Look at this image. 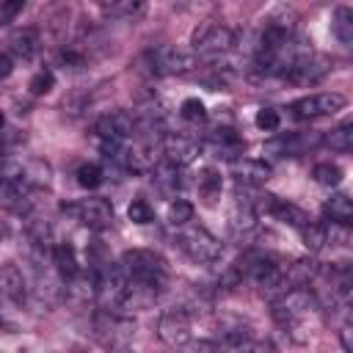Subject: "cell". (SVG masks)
Segmentation results:
<instances>
[{
	"label": "cell",
	"mask_w": 353,
	"mask_h": 353,
	"mask_svg": "<svg viewBox=\"0 0 353 353\" xmlns=\"http://www.w3.org/2000/svg\"><path fill=\"white\" fill-rule=\"evenodd\" d=\"M119 268L127 276V281L152 287L157 292L168 284V265H165V259L160 254L149 251V248H130V251H124Z\"/></svg>",
	"instance_id": "1"
},
{
	"label": "cell",
	"mask_w": 353,
	"mask_h": 353,
	"mask_svg": "<svg viewBox=\"0 0 353 353\" xmlns=\"http://www.w3.org/2000/svg\"><path fill=\"white\" fill-rule=\"evenodd\" d=\"M196 66L193 55H185L176 47H149L146 52H141L138 58V69L152 74V77H171V74H185Z\"/></svg>",
	"instance_id": "2"
},
{
	"label": "cell",
	"mask_w": 353,
	"mask_h": 353,
	"mask_svg": "<svg viewBox=\"0 0 353 353\" xmlns=\"http://www.w3.org/2000/svg\"><path fill=\"white\" fill-rule=\"evenodd\" d=\"M317 303V295L309 287H287L276 298H270V314L279 325H295L301 323Z\"/></svg>",
	"instance_id": "3"
},
{
	"label": "cell",
	"mask_w": 353,
	"mask_h": 353,
	"mask_svg": "<svg viewBox=\"0 0 353 353\" xmlns=\"http://www.w3.org/2000/svg\"><path fill=\"white\" fill-rule=\"evenodd\" d=\"M331 72V61L325 55H317L312 50H301L295 52L279 72V80L284 83H292V85H309V83H317L323 80L325 74Z\"/></svg>",
	"instance_id": "4"
},
{
	"label": "cell",
	"mask_w": 353,
	"mask_h": 353,
	"mask_svg": "<svg viewBox=\"0 0 353 353\" xmlns=\"http://www.w3.org/2000/svg\"><path fill=\"white\" fill-rule=\"evenodd\" d=\"M176 245H179L193 262H199V265H212V262H218V259L223 256L221 240H218L215 234H210L207 229H201V226H190V229L179 232Z\"/></svg>",
	"instance_id": "5"
},
{
	"label": "cell",
	"mask_w": 353,
	"mask_h": 353,
	"mask_svg": "<svg viewBox=\"0 0 353 353\" xmlns=\"http://www.w3.org/2000/svg\"><path fill=\"white\" fill-rule=\"evenodd\" d=\"M320 143H323V132L320 130H303V132H290V135H279V138L268 141L262 146V154L268 160H284V157L306 154V152L317 149Z\"/></svg>",
	"instance_id": "6"
},
{
	"label": "cell",
	"mask_w": 353,
	"mask_h": 353,
	"mask_svg": "<svg viewBox=\"0 0 353 353\" xmlns=\"http://www.w3.org/2000/svg\"><path fill=\"white\" fill-rule=\"evenodd\" d=\"M66 215H72L74 221H80L83 226L94 229V232H102L113 223V204L102 196H94V199H80L74 204H63L61 207Z\"/></svg>",
	"instance_id": "7"
},
{
	"label": "cell",
	"mask_w": 353,
	"mask_h": 353,
	"mask_svg": "<svg viewBox=\"0 0 353 353\" xmlns=\"http://www.w3.org/2000/svg\"><path fill=\"white\" fill-rule=\"evenodd\" d=\"M232 47H234V30L221 22H207V25L196 28V33H193V50L204 58L223 55Z\"/></svg>",
	"instance_id": "8"
},
{
	"label": "cell",
	"mask_w": 353,
	"mask_h": 353,
	"mask_svg": "<svg viewBox=\"0 0 353 353\" xmlns=\"http://www.w3.org/2000/svg\"><path fill=\"white\" fill-rule=\"evenodd\" d=\"M94 331L105 345H127V339L135 334V323L116 309H99L94 314Z\"/></svg>",
	"instance_id": "9"
},
{
	"label": "cell",
	"mask_w": 353,
	"mask_h": 353,
	"mask_svg": "<svg viewBox=\"0 0 353 353\" xmlns=\"http://www.w3.org/2000/svg\"><path fill=\"white\" fill-rule=\"evenodd\" d=\"M157 336L165 345H171V347H185L190 342V336H193V331H190V314L185 309H179V306L163 312L160 320H157Z\"/></svg>",
	"instance_id": "10"
},
{
	"label": "cell",
	"mask_w": 353,
	"mask_h": 353,
	"mask_svg": "<svg viewBox=\"0 0 353 353\" xmlns=\"http://www.w3.org/2000/svg\"><path fill=\"white\" fill-rule=\"evenodd\" d=\"M345 108V97L336 91H323V94H312L303 99H295L290 105V113L295 119H317V116H331L336 110Z\"/></svg>",
	"instance_id": "11"
},
{
	"label": "cell",
	"mask_w": 353,
	"mask_h": 353,
	"mask_svg": "<svg viewBox=\"0 0 353 353\" xmlns=\"http://www.w3.org/2000/svg\"><path fill=\"white\" fill-rule=\"evenodd\" d=\"M94 132H97L99 141H119V143H124L127 138H132L138 132V121L127 110H113V113H105L102 119H97Z\"/></svg>",
	"instance_id": "12"
},
{
	"label": "cell",
	"mask_w": 353,
	"mask_h": 353,
	"mask_svg": "<svg viewBox=\"0 0 353 353\" xmlns=\"http://www.w3.org/2000/svg\"><path fill=\"white\" fill-rule=\"evenodd\" d=\"M199 152H201V143L193 141V138H188V135H179V132H168L160 141V154L165 157V163L179 165V168L190 165Z\"/></svg>",
	"instance_id": "13"
},
{
	"label": "cell",
	"mask_w": 353,
	"mask_h": 353,
	"mask_svg": "<svg viewBox=\"0 0 353 353\" xmlns=\"http://www.w3.org/2000/svg\"><path fill=\"white\" fill-rule=\"evenodd\" d=\"M243 146H245L243 138H240L232 127H212V130H207V135H204V149L212 152L215 157L234 160V157H240Z\"/></svg>",
	"instance_id": "14"
},
{
	"label": "cell",
	"mask_w": 353,
	"mask_h": 353,
	"mask_svg": "<svg viewBox=\"0 0 353 353\" xmlns=\"http://www.w3.org/2000/svg\"><path fill=\"white\" fill-rule=\"evenodd\" d=\"M119 163L127 168V171H135V174H146L157 165V146L152 141H135L132 146H121V157Z\"/></svg>",
	"instance_id": "15"
},
{
	"label": "cell",
	"mask_w": 353,
	"mask_h": 353,
	"mask_svg": "<svg viewBox=\"0 0 353 353\" xmlns=\"http://www.w3.org/2000/svg\"><path fill=\"white\" fill-rule=\"evenodd\" d=\"M232 176L237 179V188H262L270 179V165L254 157H234Z\"/></svg>",
	"instance_id": "16"
},
{
	"label": "cell",
	"mask_w": 353,
	"mask_h": 353,
	"mask_svg": "<svg viewBox=\"0 0 353 353\" xmlns=\"http://www.w3.org/2000/svg\"><path fill=\"white\" fill-rule=\"evenodd\" d=\"M218 336L226 347H245L254 339V331L240 317H221L218 320Z\"/></svg>",
	"instance_id": "17"
},
{
	"label": "cell",
	"mask_w": 353,
	"mask_h": 353,
	"mask_svg": "<svg viewBox=\"0 0 353 353\" xmlns=\"http://www.w3.org/2000/svg\"><path fill=\"white\" fill-rule=\"evenodd\" d=\"M25 298V279L17 265H3L0 268V301L19 303Z\"/></svg>",
	"instance_id": "18"
},
{
	"label": "cell",
	"mask_w": 353,
	"mask_h": 353,
	"mask_svg": "<svg viewBox=\"0 0 353 353\" xmlns=\"http://www.w3.org/2000/svg\"><path fill=\"white\" fill-rule=\"evenodd\" d=\"M50 254H52V265H55V270H58V276H61L63 281L74 279V276L83 270L80 262H77V254H74V248H72L69 243H55V245L50 248Z\"/></svg>",
	"instance_id": "19"
},
{
	"label": "cell",
	"mask_w": 353,
	"mask_h": 353,
	"mask_svg": "<svg viewBox=\"0 0 353 353\" xmlns=\"http://www.w3.org/2000/svg\"><path fill=\"white\" fill-rule=\"evenodd\" d=\"M28 193L25 188H19L17 182H11L8 176L0 174V207L11 210V212H28Z\"/></svg>",
	"instance_id": "20"
},
{
	"label": "cell",
	"mask_w": 353,
	"mask_h": 353,
	"mask_svg": "<svg viewBox=\"0 0 353 353\" xmlns=\"http://www.w3.org/2000/svg\"><path fill=\"white\" fill-rule=\"evenodd\" d=\"M8 47H11V55H14V58L30 61V58L41 50V41H39V33H36L33 28H22V30H17V33L11 36Z\"/></svg>",
	"instance_id": "21"
},
{
	"label": "cell",
	"mask_w": 353,
	"mask_h": 353,
	"mask_svg": "<svg viewBox=\"0 0 353 353\" xmlns=\"http://www.w3.org/2000/svg\"><path fill=\"white\" fill-rule=\"evenodd\" d=\"M323 215L328 221H336V223H350L353 221V201L347 193H334L325 204H323Z\"/></svg>",
	"instance_id": "22"
},
{
	"label": "cell",
	"mask_w": 353,
	"mask_h": 353,
	"mask_svg": "<svg viewBox=\"0 0 353 353\" xmlns=\"http://www.w3.org/2000/svg\"><path fill=\"white\" fill-rule=\"evenodd\" d=\"M323 143L331 152H350L353 149V121H342L339 127H334L331 132H323Z\"/></svg>",
	"instance_id": "23"
},
{
	"label": "cell",
	"mask_w": 353,
	"mask_h": 353,
	"mask_svg": "<svg viewBox=\"0 0 353 353\" xmlns=\"http://www.w3.org/2000/svg\"><path fill=\"white\" fill-rule=\"evenodd\" d=\"M152 171H154V182H157L160 190H165V193H176V190L185 185V179H182V168H179V165L163 163V165H154Z\"/></svg>",
	"instance_id": "24"
},
{
	"label": "cell",
	"mask_w": 353,
	"mask_h": 353,
	"mask_svg": "<svg viewBox=\"0 0 353 353\" xmlns=\"http://www.w3.org/2000/svg\"><path fill=\"white\" fill-rule=\"evenodd\" d=\"M331 30H334V36H336L345 47H350V44H353V11H350L347 6H339V8L334 11Z\"/></svg>",
	"instance_id": "25"
},
{
	"label": "cell",
	"mask_w": 353,
	"mask_h": 353,
	"mask_svg": "<svg viewBox=\"0 0 353 353\" xmlns=\"http://www.w3.org/2000/svg\"><path fill=\"white\" fill-rule=\"evenodd\" d=\"M298 234H301L303 248L312 251V254H317V251L325 245V229H323V223H314L312 218H309L303 226H298Z\"/></svg>",
	"instance_id": "26"
},
{
	"label": "cell",
	"mask_w": 353,
	"mask_h": 353,
	"mask_svg": "<svg viewBox=\"0 0 353 353\" xmlns=\"http://www.w3.org/2000/svg\"><path fill=\"white\" fill-rule=\"evenodd\" d=\"M199 193L207 199V201H215L218 196H221V190H223V176L215 171V168H207V171H201L199 174Z\"/></svg>",
	"instance_id": "27"
},
{
	"label": "cell",
	"mask_w": 353,
	"mask_h": 353,
	"mask_svg": "<svg viewBox=\"0 0 353 353\" xmlns=\"http://www.w3.org/2000/svg\"><path fill=\"white\" fill-rule=\"evenodd\" d=\"M312 176L320 188H336L342 182V168L336 163H317L312 168Z\"/></svg>",
	"instance_id": "28"
},
{
	"label": "cell",
	"mask_w": 353,
	"mask_h": 353,
	"mask_svg": "<svg viewBox=\"0 0 353 353\" xmlns=\"http://www.w3.org/2000/svg\"><path fill=\"white\" fill-rule=\"evenodd\" d=\"M99 3H102V8H105L108 14H113V17H135V14H141L143 6H146V0H99Z\"/></svg>",
	"instance_id": "29"
},
{
	"label": "cell",
	"mask_w": 353,
	"mask_h": 353,
	"mask_svg": "<svg viewBox=\"0 0 353 353\" xmlns=\"http://www.w3.org/2000/svg\"><path fill=\"white\" fill-rule=\"evenodd\" d=\"M102 182H105L102 165H97V163H83V165L77 168V185H80V188L94 190V188H99Z\"/></svg>",
	"instance_id": "30"
},
{
	"label": "cell",
	"mask_w": 353,
	"mask_h": 353,
	"mask_svg": "<svg viewBox=\"0 0 353 353\" xmlns=\"http://www.w3.org/2000/svg\"><path fill=\"white\" fill-rule=\"evenodd\" d=\"M193 218V204L188 199H174L168 204V223L171 226H185Z\"/></svg>",
	"instance_id": "31"
},
{
	"label": "cell",
	"mask_w": 353,
	"mask_h": 353,
	"mask_svg": "<svg viewBox=\"0 0 353 353\" xmlns=\"http://www.w3.org/2000/svg\"><path fill=\"white\" fill-rule=\"evenodd\" d=\"M28 234H30L33 245H39V248H44V251H50V248H52V229H50V223H47V221H30Z\"/></svg>",
	"instance_id": "32"
},
{
	"label": "cell",
	"mask_w": 353,
	"mask_h": 353,
	"mask_svg": "<svg viewBox=\"0 0 353 353\" xmlns=\"http://www.w3.org/2000/svg\"><path fill=\"white\" fill-rule=\"evenodd\" d=\"M127 215L132 223H152L154 221V207L146 201V199H132V204L127 207Z\"/></svg>",
	"instance_id": "33"
},
{
	"label": "cell",
	"mask_w": 353,
	"mask_h": 353,
	"mask_svg": "<svg viewBox=\"0 0 353 353\" xmlns=\"http://www.w3.org/2000/svg\"><path fill=\"white\" fill-rule=\"evenodd\" d=\"M179 116H182L185 121H204V119H207V108H204L201 99L188 97V99L179 105Z\"/></svg>",
	"instance_id": "34"
},
{
	"label": "cell",
	"mask_w": 353,
	"mask_h": 353,
	"mask_svg": "<svg viewBox=\"0 0 353 353\" xmlns=\"http://www.w3.org/2000/svg\"><path fill=\"white\" fill-rule=\"evenodd\" d=\"M323 229H325V243H336V245H347L350 243V223L328 221V223H323Z\"/></svg>",
	"instance_id": "35"
},
{
	"label": "cell",
	"mask_w": 353,
	"mask_h": 353,
	"mask_svg": "<svg viewBox=\"0 0 353 353\" xmlns=\"http://www.w3.org/2000/svg\"><path fill=\"white\" fill-rule=\"evenodd\" d=\"M52 83H55V77H52V72L50 69H39L33 77H30V94L33 97H41V94H47L50 88H52Z\"/></svg>",
	"instance_id": "36"
},
{
	"label": "cell",
	"mask_w": 353,
	"mask_h": 353,
	"mask_svg": "<svg viewBox=\"0 0 353 353\" xmlns=\"http://www.w3.org/2000/svg\"><path fill=\"white\" fill-rule=\"evenodd\" d=\"M254 121H256V127H259V130L270 132V130H276V127H279L281 116H279V110H276V108H259Z\"/></svg>",
	"instance_id": "37"
},
{
	"label": "cell",
	"mask_w": 353,
	"mask_h": 353,
	"mask_svg": "<svg viewBox=\"0 0 353 353\" xmlns=\"http://www.w3.org/2000/svg\"><path fill=\"white\" fill-rule=\"evenodd\" d=\"M22 8H25V0H0V22L3 25L14 22Z\"/></svg>",
	"instance_id": "38"
},
{
	"label": "cell",
	"mask_w": 353,
	"mask_h": 353,
	"mask_svg": "<svg viewBox=\"0 0 353 353\" xmlns=\"http://www.w3.org/2000/svg\"><path fill=\"white\" fill-rule=\"evenodd\" d=\"M11 72H14V61H11V55L0 52V80H6Z\"/></svg>",
	"instance_id": "39"
},
{
	"label": "cell",
	"mask_w": 353,
	"mask_h": 353,
	"mask_svg": "<svg viewBox=\"0 0 353 353\" xmlns=\"http://www.w3.org/2000/svg\"><path fill=\"white\" fill-rule=\"evenodd\" d=\"M339 339H342V347L345 350H353V328L350 325H342L339 328Z\"/></svg>",
	"instance_id": "40"
},
{
	"label": "cell",
	"mask_w": 353,
	"mask_h": 353,
	"mask_svg": "<svg viewBox=\"0 0 353 353\" xmlns=\"http://www.w3.org/2000/svg\"><path fill=\"white\" fill-rule=\"evenodd\" d=\"M6 237H8V223H6V221H0V243H3Z\"/></svg>",
	"instance_id": "41"
},
{
	"label": "cell",
	"mask_w": 353,
	"mask_h": 353,
	"mask_svg": "<svg viewBox=\"0 0 353 353\" xmlns=\"http://www.w3.org/2000/svg\"><path fill=\"white\" fill-rule=\"evenodd\" d=\"M3 124H6V116H3V110H0V130H3Z\"/></svg>",
	"instance_id": "42"
},
{
	"label": "cell",
	"mask_w": 353,
	"mask_h": 353,
	"mask_svg": "<svg viewBox=\"0 0 353 353\" xmlns=\"http://www.w3.org/2000/svg\"><path fill=\"white\" fill-rule=\"evenodd\" d=\"M3 149H6V141H3V138H0V152H3Z\"/></svg>",
	"instance_id": "43"
}]
</instances>
